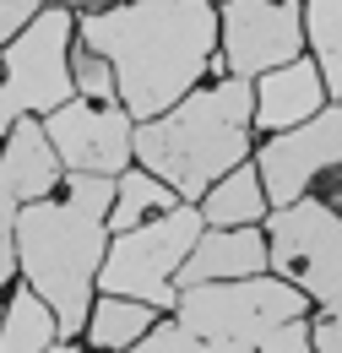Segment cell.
<instances>
[{
  "label": "cell",
  "instance_id": "obj_9",
  "mask_svg": "<svg viewBox=\"0 0 342 353\" xmlns=\"http://www.w3.org/2000/svg\"><path fill=\"white\" fill-rule=\"evenodd\" d=\"M43 136L54 147V158L71 169V174H103L120 179V169L130 163V125L125 109H109V103H60L54 114H43Z\"/></svg>",
  "mask_w": 342,
  "mask_h": 353
},
{
  "label": "cell",
  "instance_id": "obj_8",
  "mask_svg": "<svg viewBox=\"0 0 342 353\" xmlns=\"http://www.w3.org/2000/svg\"><path fill=\"white\" fill-rule=\"evenodd\" d=\"M217 33H223V54L212 60V71L250 82L299 54L304 17L294 0H228L217 17Z\"/></svg>",
  "mask_w": 342,
  "mask_h": 353
},
{
  "label": "cell",
  "instance_id": "obj_18",
  "mask_svg": "<svg viewBox=\"0 0 342 353\" xmlns=\"http://www.w3.org/2000/svg\"><path fill=\"white\" fill-rule=\"evenodd\" d=\"M304 28L315 39V60H321L326 92L342 98V0H310L304 6Z\"/></svg>",
  "mask_w": 342,
  "mask_h": 353
},
{
  "label": "cell",
  "instance_id": "obj_5",
  "mask_svg": "<svg viewBox=\"0 0 342 353\" xmlns=\"http://www.w3.org/2000/svg\"><path fill=\"white\" fill-rule=\"evenodd\" d=\"M304 299L294 283L277 277H239V283H201V288H179L174 326H185L201 343H239L261 348V337H272L277 326L299 321Z\"/></svg>",
  "mask_w": 342,
  "mask_h": 353
},
{
  "label": "cell",
  "instance_id": "obj_14",
  "mask_svg": "<svg viewBox=\"0 0 342 353\" xmlns=\"http://www.w3.org/2000/svg\"><path fill=\"white\" fill-rule=\"evenodd\" d=\"M261 212H266V190H261V174L239 163V169H228V174H223L212 190H207L201 223H212V228H250Z\"/></svg>",
  "mask_w": 342,
  "mask_h": 353
},
{
  "label": "cell",
  "instance_id": "obj_6",
  "mask_svg": "<svg viewBox=\"0 0 342 353\" xmlns=\"http://www.w3.org/2000/svg\"><path fill=\"white\" fill-rule=\"evenodd\" d=\"M71 39L77 22L60 0H49L39 17L6 44V82H0V136L22 114H54L77 98L71 82Z\"/></svg>",
  "mask_w": 342,
  "mask_h": 353
},
{
  "label": "cell",
  "instance_id": "obj_24",
  "mask_svg": "<svg viewBox=\"0 0 342 353\" xmlns=\"http://www.w3.org/2000/svg\"><path fill=\"white\" fill-rule=\"evenodd\" d=\"M310 348L315 353H342V321H321L310 332Z\"/></svg>",
  "mask_w": 342,
  "mask_h": 353
},
{
  "label": "cell",
  "instance_id": "obj_26",
  "mask_svg": "<svg viewBox=\"0 0 342 353\" xmlns=\"http://www.w3.org/2000/svg\"><path fill=\"white\" fill-rule=\"evenodd\" d=\"M87 6H109V0H87Z\"/></svg>",
  "mask_w": 342,
  "mask_h": 353
},
{
  "label": "cell",
  "instance_id": "obj_23",
  "mask_svg": "<svg viewBox=\"0 0 342 353\" xmlns=\"http://www.w3.org/2000/svg\"><path fill=\"white\" fill-rule=\"evenodd\" d=\"M261 353H315V348H310V326H304V321L277 326L272 337H261Z\"/></svg>",
  "mask_w": 342,
  "mask_h": 353
},
{
  "label": "cell",
  "instance_id": "obj_25",
  "mask_svg": "<svg viewBox=\"0 0 342 353\" xmlns=\"http://www.w3.org/2000/svg\"><path fill=\"white\" fill-rule=\"evenodd\" d=\"M54 353H77V348H71V343H60V348H54Z\"/></svg>",
  "mask_w": 342,
  "mask_h": 353
},
{
  "label": "cell",
  "instance_id": "obj_17",
  "mask_svg": "<svg viewBox=\"0 0 342 353\" xmlns=\"http://www.w3.org/2000/svg\"><path fill=\"white\" fill-rule=\"evenodd\" d=\"M174 207V190L163 185V179H152V174H120L114 179V207H109V228H136V223H147L152 212H169Z\"/></svg>",
  "mask_w": 342,
  "mask_h": 353
},
{
  "label": "cell",
  "instance_id": "obj_16",
  "mask_svg": "<svg viewBox=\"0 0 342 353\" xmlns=\"http://www.w3.org/2000/svg\"><path fill=\"white\" fill-rule=\"evenodd\" d=\"M54 332V310L33 288L11 294V310H0V353H49Z\"/></svg>",
  "mask_w": 342,
  "mask_h": 353
},
{
  "label": "cell",
  "instance_id": "obj_7",
  "mask_svg": "<svg viewBox=\"0 0 342 353\" xmlns=\"http://www.w3.org/2000/svg\"><path fill=\"white\" fill-rule=\"evenodd\" d=\"M272 272H288L304 299H321L332 321H342V212L326 201H294L272 212Z\"/></svg>",
  "mask_w": 342,
  "mask_h": 353
},
{
  "label": "cell",
  "instance_id": "obj_2",
  "mask_svg": "<svg viewBox=\"0 0 342 353\" xmlns=\"http://www.w3.org/2000/svg\"><path fill=\"white\" fill-rule=\"evenodd\" d=\"M66 201H28L17 207V266L28 272V288L54 310L60 337H77L92 310V283L103 266L114 179L71 174Z\"/></svg>",
  "mask_w": 342,
  "mask_h": 353
},
{
  "label": "cell",
  "instance_id": "obj_19",
  "mask_svg": "<svg viewBox=\"0 0 342 353\" xmlns=\"http://www.w3.org/2000/svg\"><path fill=\"white\" fill-rule=\"evenodd\" d=\"M125 353H256V348H239V343H201V337H190L185 326H152V332Z\"/></svg>",
  "mask_w": 342,
  "mask_h": 353
},
{
  "label": "cell",
  "instance_id": "obj_3",
  "mask_svg": "<svg viewBox=\"0 0 342 353\" xmlns=\"http://www.w3.org/2000/svg\"><path fill=\"white\" fill-rule=\"evenodd\" d=\"M250 114H256V88L245 77H223L217 88L174 103L169 114L141 120L130 152L152 179H163L190 201L212 190L228 169H239V158L250 152Z\"/></svg>",
  "mask_w": 342,
  "mask_h": 353
},
{
  "label": "cell",
  "instance_id": "obj_12",
  "mask_svg": "<svg viewBox=\"0 0 342 353\" xmlns=\"http://www.w3.org/2000/svg\"><path fill=\"white\" fill-rule=\"evenodd\" d=\"M321 92H326V82L315 77V65L310 60H288V65H277V71L261 77L250 125H261V131H272V136L294 131V125L321 114Z\"/></svg>",
  "mask_w": 342,
  "mask_h": 353
},
{
  "label": "cell",
  "instance_id": "obj_1",
  "mask_svg": "<svg viewBox=\"0 0 342 353\" xmlns=\"http://www.w3.org/2000/svg\"><path fill=\"white\" fill-rule=\"evenodd\" d=\"M77 33L87 54L109 60L130 120L169 114L217 60V11L207 0H130L120 11H87Z\"/></svg>",
  "mask_w": 342,
  "mask_h": 353
},
{
  "label": "cell",
  "instance_id": "obj_22",
  "mask_svg": "<svg viewBox=\"0 0 342 353\" xmlns=\"http://www.w3.org/2000/svg\"><path fill=\"white\" fill-rule=\"evenodd\" d=\"M11 256H17V201L0 185V283H11Z\"/></svg>",
  "mask_w": 342,
  "mask_h": 353
},
{
  "label": "cell",
  "instance_id": "obj_4",
  "mask_svg": "<svg viewBox=\"0 0 342 353\" xmlns=\"http://www.w3.org/2000/svg\"><path fill=\"white\" fill-rule=\"evenodd\" d=\"M201 212L185 201V207H169L152 223H136L125 228L109 250H103V266H98V288L114 294V299H141L152 310H174L179 305V288H174V272L185 266V256L196 250L201 239Z\"/></svg>",
  "mask_w": 342,
  "mask_h": 353
},
{
  "label": "cell",
  "instance_id": "obj_11",
  "mask_svg": "<svg viewBox=\"0 0 342 353\" xmlns=\"http://www.w3.org/2000/svg\"><path fill=\"white\" fill-rule=\"evenodd\" d=\"M266 272V239L261 228H201L196 250L174 272V288H201V283H239Z\"/></svg>",
  "mask_w": 342,
  "mask_h": 353
},
{
  "label": "cell",
  "instance_id": "obj_20",
  "mask_svg": "<svg viewBox=\"0 0 342 353\" xmlns=\"http://www.w3.org/2000/svg\"><path fill=\"white\" fill-rule=\"evenodd\" d=\"M71 82L82 98H114V71H109V60H98V54H71Z\"/></svg>",
  "mask_w": 342,
  "mask_h": 353
},
{
  "label": "cell",
  "instance_id": "obj_13",
  "mask_svg": "<svg viewBox=\"0 0 342 353\" xmlns=\"http://www.w3.org/2000/svg\"><path fill=\"white\" fill-rule=\"evenodd\" d=\"M60 179V158L49 147V136L33 114H22L11 131H6V152H0V185L11 190V201H43Z\"/></svg>",
  "mask_w": 342,
  "mask_h": 353
},
{
  "label": "cell",
  "instance_id": "obj_15",
  "mask_svg": "<svg viewBox=\"0 0 342 353\" xmlns=\"http://www.w3.org/2000/svg\"><path fill=\"white\" fill-rule=\"evenodd\" d=\"M147 332H152V305H141V299L103 294L98 310H87V343H92V348L125 353V348H136Z\"/></svg>",
  "mask_w": 342,
  "mask_h": 353
},
{
  "label": "cell",
  "instance_id": "obj_10",
  "mask_svg": "<svg viewBox=\"0 0 342 353\" xmlns=\"http://www.w3.org/2000/svg\"><path fill=\"white\" fill-rule=\"evenodd\" d=\"M332 163H342V109H321L315 120L272 136L261 147L256 174H261V190L272 196V207H294L304 196V185Z\"/></svg>",
  "mask_w": 342,
  "mask_h": 353
},
{
  "label": "cell",
  "instance_id": "obj_21",
  "mask_svg": "<svg viewBox=\"0 0 342 353\" xmlns=\"http://www.w3.org/2000/svg\"><path fill=\"white\" fill-rule=\"evenodd\" d=\"M43 6H49V0H0V49L11 44V39H17V33L39 17Z\"/></svg>",
  "mask_w": 342,
  "mask_h": 353
}]
</instances>
